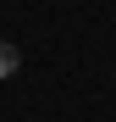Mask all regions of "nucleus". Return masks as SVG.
<instances>
[{"instance_id": "1", "label": "nucleus", "mask_w": 116, "mask_h": 122, "mask_svg": "<svg viewBox=\"0 0 116 122\" xmlns=\"http://www.w3.org/2000/svg\"><path fill=\"white\" fill-rule=\"evenodd\" d=\"M17 67H22V50H17L11 39H0V83H6V78H11Z\"/></svg>"}]
</instances>
